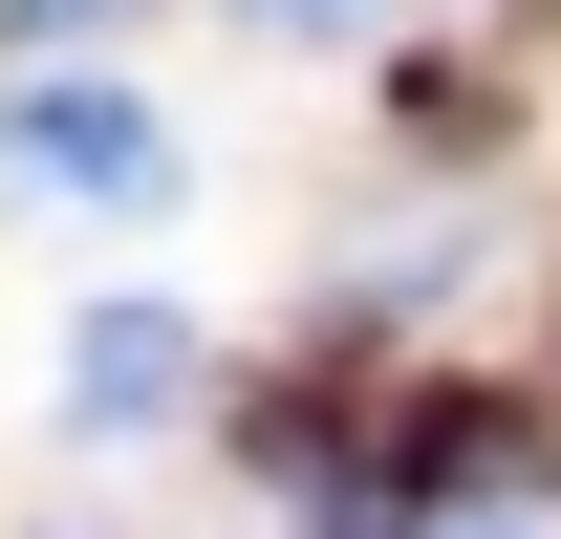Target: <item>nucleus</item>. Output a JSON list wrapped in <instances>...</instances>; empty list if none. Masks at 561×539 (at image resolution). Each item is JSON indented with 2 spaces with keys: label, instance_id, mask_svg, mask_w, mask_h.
<instances>
[{
  "label": "nucleus",
  "instance_id": "obj_1",
  "mask_svg": "<svg viewBox=\"0 0 561 539\" xmlns=\"http://www.w3.org/2000/svg\"><path fill=\"white\" fill-rule=\"evenodd\" d=\"M0 173L66 195V216H130V195H173V130H151L130 87H22L0 108Z\"/></svg>",
  "mask_w": 561,
  "mask_h": 539
},
{
  "label": "nucleus",
  "instance_id": "obj_2",
  "mask_svg": "<svg viewBox=\"0 0 561 539\" xmlns=\"http://www.w3.org/2000/svg\"><path fill=\"white\" fill-rule=\"evenodd\" d=\"M173 389H195V324H173V302H108V324L66 345V410H87V432H151Z\"/></svg>",
  "mask_w": 561,
  "mask_h": 539
},
{
  "label": "nucleus",
  "instance_id": "obj_3",
  "mask_svg": "<svg viewBox=\"0 0 561 539\" xmlns=\"http://www.w3.org/2000/svg\"><path fill=\"white\" fill-rule=\"evenodd\" d=\"M238 22H280V44H346V22H367V0H238Z\"/></svg>",
  "mask_w": 561,
  "mask_h": 539
},
{
  "label": "nucleus",
  "instance_id": "obj_4",
  "mask_svg": "<svg viewBox=\"0 0 561 539\" xmlns=\"http://www.w3.org/2000/svg\"><path fill=\"white\" fill-rule=\"evenodd\" d=\"M0 22H44V44H87V22H130V0H0Z\"/></svg>",
  "mask_w": 561,
  "mask_h": 539
}]
</instances>
